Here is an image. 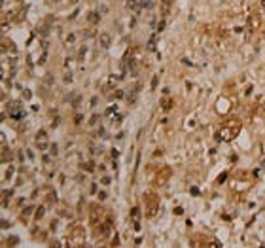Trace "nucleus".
Returning a JSON list of instances; mask_svg holds the SVG:
<instances>
[{
  "label": "nucleus",
  "mask_w": 265,
  "mask_h": 248,
  "mask_svg": "<svg viewBox=\"0 0 265 248\" xmlns=\"http://www.w3.org/2000/svg\"><path fill=\"white\" fill-rule=\"evenodd\" d=\"M10 116H11L13 119H21V118L25 116V112L21 110L19 102H11V104H10Z\"/></svg>",
  "instance_id": "f257e3e1"
},
{
  "label": "nucleus",
  "mask_w": 265,
  "mask_h": 248,
  "mask_svg": "<svg viewBox=\"0 0 265 248\" xmlns=\"http://www.w3.org/2000/svg\"><path fill=\"white\" fill-rule=\"evenodd\" d=\"M36 148L38 150H45L48 148V140H45V133H40L36 136Z\"/></svg>",
  "instance_id": "f03ea898"
},
{
  "label": "nucleus",
  "mask_w": 265,
  "mask_h": 248,
  "mask_svg": "<svg viewBox=\"0 0 265 248\" xmlns=\"http://www.w3.org/2000/svg\"><path fill=\"white\" fill-rule=\"evenodd\" d=\"M100 45H102V48H108V45H110V36H108V34L100 36Z\"/></svg>",
  "instance_id": "7ed1b4c3"
},
{
  "label": "nucleus",
  "mask_w": 265,
  "mask_h": 248,
  "mask_svg": "<svg viewBox=\"0 0 265 248\" xmlns=\"http://www.w3.org/2000/svg\"><path fill=\"white\" fill-rule=\"evenodd\" d=\"M114 112H116V108H114V106H112V108H108V110H106V116H108V118H112V114H114Z\"/></svg>",
  "instance_id": "20e7f679"
},
{
  "label": "nucleus",
  "mask_w": 265,
  "mask_h": 248,
  "mask_svg": "<svg viewBox=\"0 0 265 248\" xmlns=\"http://www.w3.org/2000/svg\"><path fill=\"white\" fill-rule=\"evenodd\" d=\"M155 85H157V78H153V80H152V89H155Z\"/></svg>",
  "instance_id": "39448f33"
}]
</instances>
